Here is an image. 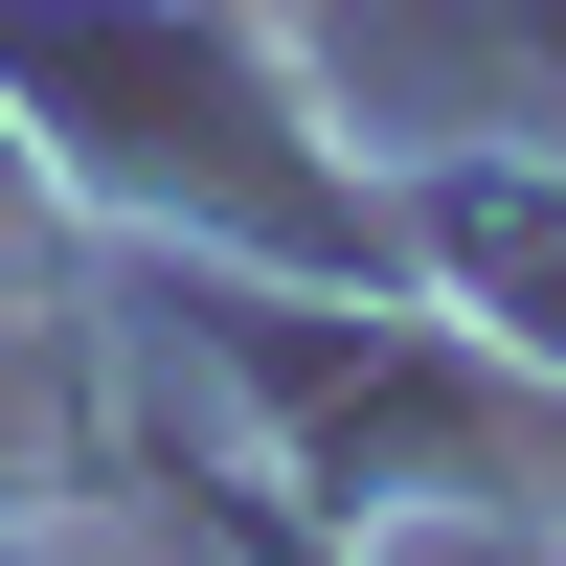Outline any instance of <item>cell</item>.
<instances>
[{
  "label": "cell",
  "mask_w": 566,
  "mask_h": 566,
  "mask_svg": "<svg viewBox=\"0 0 566 566\" xmlns=\"http://www.w3.org/2000/svg\"><path fill=\"white\" fill-rule=\"evenodd\" d=\"M272 566H295V544H272Z\"/></svg>",
  "instance_id": "3"
},
{
  "label": "cell",
  "mask_w": 566,
  "mask_h": 566,
  "mask_svg": "<svg viewBox=\"0 0 566 566\" xmlns=\"http://www.w3.org/2000/svg\"><path fill=\"white\" fill-rule=\"evenodd\" d=\"M0 69H23V91H91V114H114L91 159H114L136 205H205L227 250H363V205L295 159V114L250 91L227 23H159V0H23Z\"/></svg>",
  "instance_id": "1"
},
{
  "label": "cell",
  "mask_w": 566,
  "mask_h": 566,
  "mask_svg": "<svg viewBox=\"0 0 566 566\" xmlns=\"http://www.w3.org/2000/svg\"><path fill=\"white\" fill-rule=\"evenodd\" d=\"M453 250L522 295V340H566V205H522V181H453Z\"/></svg>",
  "instance_id": "2"
}]
</instances>
